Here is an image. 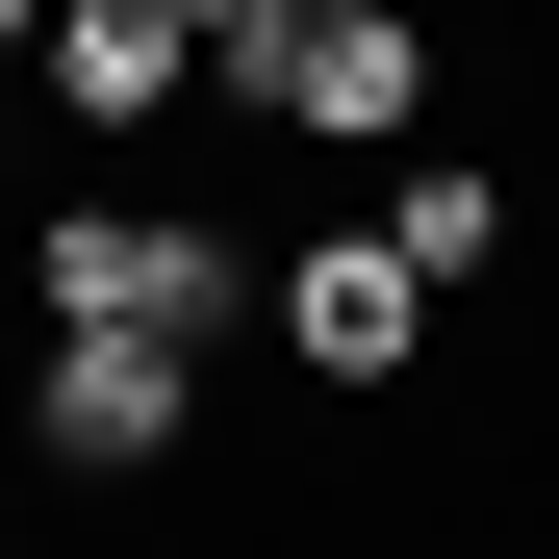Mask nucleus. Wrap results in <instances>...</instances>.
Listing matches in <instances>:
<instances>
[{"instance_id":"obj_2","label":"nucleus","mask_w":559,"mask_h":559,"mask_svg":"<svg viewBox=\"0 0 559 559\" xmlns=\"http://www.w3.org/2000/svg\"><path fill=\"white\" fill-rule=\"evenodd\" d=\"M229 103H254V128H306V153H407V128H432V26H407V0H306Z\"/></svg>"},{"instance_id":"obj_4","label":"nucleus","mask_w":559,"mask_h":559,"mask_svg":"<svg viewBox=\"0 0 559 559\" xmlns=\"http://www.w3.org/2000/svg\"><path fill=\"white\" fill-rule=\"evenodd\" d=\"M178 407H204V356H178V331H51V382H26L51 484H128V457H178Z\"/></svg>"},{"instance_id":"obj_3","label":"nucleus","mask_w":559,"mask_h":559,"mask_svg":"<svg viewBox=\"0 0 559 559\" xmlns=\"http://www.w3.org/2000/svg\"><path fill=\"white\" fill-rule=\"evenodd\" d=\"M280 356H306L331 407H382L407 356H432V280H407L382 229H306V254H280Z\"/></svg>"},{"instance_id":"obj_5","label":"nucleus","mask_w":559,"mask_h":559,"mask_svg":"<svg viewBox=\"0 0 559 559\" xmlns=\"http://www.w3.org/2000/svg\"><path fill=\"white\" fill-rule=\"evenodd\" d=\"M26 103H76V128H153V103H204V0H51Z\"/></svg>"},{"instance_id":"obj_1","label":"nucleus","mask_w":559,"mask_h":559,"mask_svg":"<svg viewBox=\"0 0 559 559\" xmlns=\"http://www.w3.org/2000/svg\"><path fill=\"white\" fill-rule=\"evenodd\" d=\"M26 306H51V331H178V356H204L254 280H229L204 204H51V229H26Z\"/></svg>"},{"instance_id":"obj_7","label":"nucleus","mask_w":559,"mask_h":559,"mask_svg":"<svg viewBox=\"0 0 559 559\" xmlns=\"http://www.w3.org/2000/svg\"><path fill=\"white\" fill-rule=\"evenodd\" d=\"M26 51H51V0H0V103H26Z\"/></svg>"},{"instance_id":"obj_6","label":"nucleus","mask_w":559,"mask_h":559,"mask_svg":"<svg viewBox=\"0 0 559 559\" xmlns=\"http://www.w3.org/2000/svg\"><path fill=\"white\" fill-rule=\"evenodd\" d=\"M356 229H382V254L432 280V306H484V280H509V229H534V204H509L484 153H432V128H407V153H382V204H356Z\"/></svg>"}]
</instances>
